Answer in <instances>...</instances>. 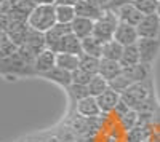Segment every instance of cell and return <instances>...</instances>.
Wrapping results in <instances>:
<instances>
[{
	"instance_id": "obj_1",
	"label": "cell",
	"mask_w": 160,
	"mask_h": 142,
	"mask_svg": "<svg viewBox=\"0 0 160 142\" xmlns=\"http://www.w3.org/2000/svg\"><path fill=\"white\" fill-rule=\"evenodd\" d=\"M28 22L34 31L43 32V34L48 32L51 27H55L58 24L56 5H37L35 10L31 13Z\"/></svg>"
},
{
	"instance_id": "obj_4",
	"label": "cell",
	"mask_w": 160,
	"mask_h": 142,
	"mask_svg": "<svg viewBox=\"0 0 160 142\" xmlns=\"http://www.w3.org/2000/svg\"><path fill=\"white\" fill-rule=\"evenodd\" d=\"M138 48L141 54V62L152 66L160 53V38H139Z\"/></svg>"
},
{
	"instance_id": "obj_19",
	"label": "cell",
	"mask_w": 160,
	"mask_h": 142,
	"mask_svg": "<svg viewBox=\"0 0 160 142\" xmlns=\"http://www.w3.org/2000/svg\"><path fill=\"white\" fill-rule=\"evenodd\" d=\"M139 62H141V54H139L138 43L125 46L123 48V54H122V58H120V64H122V67L128 69V67L136 66V64H139Z\"/></svg>"
},
{
	"instance_id": "obj_37",
	"label": "cell",
	"mask_w": 160,
	"mask_h": 142,
	"mask_svg": "<svg viewBox=\"0 0 160 142\" xmlns=\"http://www.w3.org/2000/svg\"><path fill=\"white\" fill-rule=\"evenodd\" d=\"M157 15L160 16V0H158V7H157Z\"/></svg>"
},
{
	"instance_id": "obj_38",
	"label": "cell",
	"mask_w": 160,
	"mask_h": 142,
	"mask_svg": "<svg viewBox=\"0 0 160 142\" xmlns=\"http://www.w3.org/2000/svg\"><path fill=\"white\" fill-rule=\"evenodd\" d=\"M144 142H151V140H149V139H146V140H144Z\"/></svg>"
},
{
	"instance_id": "obj_12",
	"label": "cell",
	"mask_w": 160,
	"mask_h": 142,
	"mask_svg": "<svg viewBox=\"0 0 160 142\" xmlns=\"http://www.w3.org/2000/svg\"><path fill=\"white\" fill-rule=\"evenodd\" d=\"M115 15L118 16V19L122 22H127V24H131V26H138L144 18V15L135 7V3H128L122 8L115 10Z\"/></svg>"
},
{
	"instance_id": "obj_2",
	"label": "cell",
	"mask_w": 160,
	"mask_h": 142,
	"mask_svg": "<svg viewBox=\"0 0 160 142\" xmlns=\"http://www.w3.org/2000/svg\"><path fill=\"white\" fill-rule=\"evenodd\" d=\"M152 96H155L154 88H152V80H148V82H142V83H133L122 94V99L131 109L138 110L144 102Z\"/></svg>"
},
{
	"instance_id": "obj_32",
	"label": "cell",
	"mask_w": 160,
	"mask_h": 142,
	"mask_svg": "<svg viewBox=\"0 0 160 142\" xmlns=\"http://www.w3.org/2000/svg\"><path fill=\"white\" fill-rule=\"evenodd\" d=\"M131 110V107L127 104V102L123 101V99H120V102L117 104V107H115V110H114V115H115V118L118 120L120 117H123L125 113H128Z\"/></svg>"
},
{
	"instance_id": "obj_25",
	"label": "cell",
	"mask_w": 160,
	"mask_h": 142,
	"mask_svg": "<svg viewBox=\"0 0 160 142\" xmlns=\"http://www.w3.org/2000/svg\"><path fill=\"white\" fill-rule=\"evenodd\" d=\"M18 50L19 46L11 40V37L7 32H2V38H0V56H2V59L16 54Z\"/></svg>"
},
{
	"instance_id": "obj_24",
	"label": "cell",
	"mask_w": 160,
	"mask_h": 142,
	"mask_svg": "<svg viewBox=\"0 0 160 142\" xmlns=\"http://www.w3.org/2000/svg\"><path fill=\"white\" fill-rule=\"evenodd\" d=\"M117 123L125 133H128V131L133 130V128L138 126V123H139V112L135 110V109H131L128 113L123 115V117H120L117 120Z\"/></svg>"
},
{
	"instance_id": "obj_31",
	"label": "cell",
	"mask_w": 160,
	"mask_h": 142,
	"mask_svg": "<svg viewBox=\"0 0 160 142\" xmlns=\"http://www.w3.org/2000/svg\"><path fill=\"white\" fill-rule=\"evenodd\" d=\"M91 78H93V75L90 72L83 70L82 67H78L72 72V83H75V85H85L87 86Z\"/></svg>"
},
{
	"instance_id": "obj_17",
	"label": "cell",
	"mask_w": 160,
	"mask_h": 142,
	"mask_svg": "<svg viewBox=\"0 0 160 142\" xmlns=\"http://www.w3.org/2000/svg\"><path fill=\"white\" fill-rule=\"evenodd\" d=\"M35 2L34 0H10V13L18 18L29 19L31 13L35 10Z\"/></svg>"
},
{
	"instance_id": "obj_29",
	"label": "cell",
	"mask_w": 160,
	"mask_h": 142,
	"mask_svg": "<svg viewBox=\"0 0 160 142\" xmlns=\"http://www.w3.org/2000/svg\"><path fill=\"white\" fill-rule=\"evenodd\" d=\"M131 85H133V82L128 78L125 73H120L118 77H115V78H112V80L109 82V88L112 89V91L118 93L120 96H122Z\"/></svg>"
},
{
	"instance_id": "obj_30",
	"label": "cell",
	"mask_w": 160,
	"mask_h": 142,
	"mask_svg": "<svg viewBox=\"0 0 160 142\" xmlns=\"http://www.w3.org/2000/svg\"><path fill=\"white\" fill-rule=\"evenodd\" d=\"M135 7L142 13L144 16L149 15H157V7H158V0H135Z\"/></svg>"
},
{
	"instance_id": "obj_6",
	"label": "cell",
	"mask_w": 160,
	"mask_h": 142,
	"mask_svg": "<svg viewBox=\"0 0 160 142\" xmlns=\"http://www.w3.org/2000/svg\"><path fill=\"white\" fill-rule=\"evenodd\" d=\"M139 38H160V16L149 15L136 26Z\"/></svg>"
},
{
	"instance_id": "obj_36",
	"label": "cell",
	"mask_w": 160,
	"mask_h": 142,
	"mask_svg": "<svg viewBox=\"0 0 160 142\" xmlns=\"http://www.w3.org/2000/svg\"><path fill=\"white\" fill-rule=\"evenodd\" d=\"M35 5H56V0H34Z\"/></svg>"
},
{
	"instance_id": "obj_35",
	"label": "cell",
	"mask_w": 160,
	"mask_h": 142,
	"mask_svg": "<svg viewBox=\"0 0 160 142\" xmlns=\"http://www.w3.org/2000/svg\"><path fill=\"white\" fill-rule=\"evenodd\" d=\"M90 2H93L95 5H98V7H101V8H104V10H108L111 0H90Z\"/></svg>"
},
{
	"instance_id": "obj_11",
	"label": "cell",
	"mask_w": 160,
	"mask_h": 142,
	"mask_svg": "<svg viewBox=\"0 0 160 142\" xmlns=\"http://www.w3.org/2000/svg\"><path fill=\"white\" fill-rule=\"evenodd\" d=\"M42 78H45V80H48V82H53V83H56L58 86L68 89V88L72 85V72L64 70V69H61V67L56 66L55 69H51L50 72L43 73Z\"/></svg>"
},
{
	"instance_id": "obj_34",
	"label": "cell",
	"mask_w": 160,
	"mask_h": 142,
	"mask_svg": "<svg viewBox=\"0 0 160 142\" xmlns=\"http://www.w3.org/2000/svg\"><path fill=\"white\" fill-rule=\"evenodd\" d=\"M47 137L48 136H32V137H28L24 142H47Z\"/></svg>"
},
{
	"instance_id": "obj_18",
	"label": "cell",
	"mask_w": 160,
	"mask_h": 142,
	"mask_svg": "<svg viewBox=\"0 0 160 142\" xmlns=\"http://www.w3.org/2000/svg\"><path fill=\"white\" fill-rule=\"evenodd\" d=\"M120 73H123V67L118 61H109V59H101V66H99V75L104 77L108 82L112 78L118 77Z\"/></svg>"
},
{
	"instance_id": "obj_10",
	"label": "cell",
	"mask_w": 160,
	"mask_h": 142,
	"mask_svg": "<svg viewBox=\"0 0 160 142\" xmlns=\"http://www.w3.org/2000/svg\"><path fill=\"white\" fill-rule=\"evenodd\" d=\"M123 73L133 83H142V82L152 80V66L151 64H146V62H139L133 67L123 69Z\"/></svg>"
},
{
	"instance_id": "obj_22",
	"label": "cell",
	"mask_w": 160,
	"mask_h": 142,
	"mask_svg": "<svg viewBox=\"0 0 160 142\" xmlns=\"http://www.w3.org/2000/svg\"><path fill=\"white\" fill-rule=\"evenodd\" d=\"M56 66L64 69V70L74 72L80 66V56L69 54V53H58V56H56Z\"/></svg>"
},
{
	"instance_id": "obj_28",
	"label": "cell",
	"mask_w": 160,
	"mask_h": 142,
	"mask_svg": "<svg viewBox=\"0 0 160 142\" xmlns=\"http://www.w3.org/2000/svg\"><path fill=\"white\" fill-rule=\"evenodd\" d=\"M66 91H68L69 101H71V104H74V107H75V104H77L78 101H82V99H85V97L90 96L88 88L85 85H75V83H72L68 89H66Z\"/></svg>"
},
{
	"instance_id": "obj_15",
	"label": "cell",
	"mask_w": 160,
	"mask_h": 142,
	"mask_svg": "<svg viewBox=\"0 0 160 142\" xmlns=\"http://www.w3.org/2000/svg\"><path fill=\"white\" fill-rule=\"evenodd\" d=\"M58 53H69V54H75L80 56L83 54V48H82V38H78L75 34H68L59 45V51Z\"/></svg>"
},
{
	"instance_id": "obj_8",
	"label": "cell",
	"mask_w": 160,
	"mask_h": 142,
	"mask_svg": "<svg viewBox=\"0 0 160 142\" xmlns=\"http://www.w3.org/2000/svg\"><path fill=\"white\" fill-rule=\"evenodd\" d=\"M56 56L58 53H55V51L51 50H43L42 53H40L35 61H34V70H35V75L37 77H42L43 73L50 72L51 69L56 67Z\"/></svg>"
},
{
	"instance_id": "obj_9",
	"label": "cell",
	"mask_w": 160,
	"mask_h": 142,
	"mask_svg": "<svg viewBox=\"0 0 160 142\" xmlns=\"http://www.w3.org/2000/svg\"><path fill=\"white\" fill-rule=\"evenodd\" d=\"M75 112L78 115H82V117H85V118H98L102 115L99 104H98V99L93 97V96H88L82 101H78L75 104Z\"/></svg>"
},
{
	"instance_id": "obj_16",
	"label": "cell",
	"mask_w": 160,
	"mask_h": 142,
	"mask_svg": "<svg viewBox=\"0 0 160 142\" xmlns=\"http://www.w3.org/2000/svg\"><path fill=\"white\" fill-rule=\"evenodd\" d=\"M96 99H98V104H99L101 112L109 115V113H114V110H115L117 104L120 102V99H122V96H120L118 93H115V91H112V89L109 88L108 91H104Z\"/></svg>"
},
{
	"instance_id": "obj_7",
	"label": "cell",
	"mask_w": 160,
	"mask_h": 142,
	"mask_svg": "<svg viewBox=\"0 0 160 142\" xmlns=\"http://www.w3.org/2000/svg\"><path fill=\"white\" fill-rule=\"evenodd\" d=\"M114 40H117L120 45H123V46L136 45L139 42V34H138L136 26H131V24H127V22L120 21L118 26H117Z\"/></svg>"
},
{
	"instance_id": "obj_20",
	"label": "cell",
	"mask_w": 160,
	"mask_h": 142,
	"mask_svg": "<svg viewBox=\"0 0 160 142\" xmlns=\"http://www.w3.org/2000/svg\"><path fill=\"white\" fill-rule=\"evenodd\" d=\"M123 45H120L117 40H109L102 45V56L101 59H109V61H118L123 54Z\"/></svg>"
},
{
	"instance_id": "obj_14",
	"label": "cell",
	"mask_w": 160,
	"mask_h": 142,
	"mask_svg": "<svg viewBox=\"0 0 160 142\" xmlns=\"http://www.w3.org/2000/svg\"><path fill=\"white\" fill-rule=\"evenodd\" d=\"M71 29H72V34H75L78 38L83 40V38L93 35V31H95V21L88 19V18L77 16L71 24Z\"/></svg>"
},
{
	"instance_id": "obj_21",
	"label": "cell",
	"mask_w": 160,
	"mask_h": 142,
	"mask_svg": "<svg viewBox=\"0 0 160 142\" xmlns=\"http://www.w3.org/2000/svg\"><path fill=\"white\" fill-rule=\"evenodd\" d=\"M102 42L98 40L95 35L87 37L82 40V48H83V53L90 54V56H95V58H101L102 56Z\"/></svg>"
},
{
	"instance_id": "obj_13",
	"label": "cell",
	"mask_w": 160,
	"mask_h": 142,
	"mask_svg": "<svg viewBox=\"0 0 160 142\" xmlns=\"http://www.w3.org/2000/svg\"><path fill=\"white\" fill-rule=\"evenodd\" d=\"M75 13H77V16L96 21V19H99L102 16L104 8L95 5L93 2H90V0H80V2L75 5Z\"/></svg>"
},
{
	"instance_id": "obj_27",
	"label": "cell",
	"mask_w": 160,
	"mask_h": 142,
	"mask_svg": "<svg viewBox=\"0 0 160 142\" xmlns=\"http://www.w3.org/2000/svg\"><path fill=\"white\" fill-rule=\"evenodd\" d=\"M99 66H101V58H95L90 54H80V66L83 70L90 72L91 75H98L99 73Z\"/></svg>"
},
{
	"instance_id": "obj_23",
	"label": "cell",
	"mask_w": 160,
	"mask_h": 142,
	"mask_svg": "<svg viewBox=\"0 0 160 142\" xmlns=\"http://www.w3.org/2000/svg\"><path fill=\"white\" fill-rule=\"evenodd\" d=\"M87 88H88L90 96L98 97V96H101L104 91H108V89H109V82L106 80L104 77H101V75L98 73V75H93V78L90 80V83L87 85Z\"/></svg>"
},
{
	"instance_id": "obj_5",
	"label": "cell",
	"mask_w": 160,
	"mask_h": 142,
	"mask_svg": "<svg viewBox=\"0 0 160 142\" xmlns=\"http://www.w3.org/2000/svg\"><path fill=\"white\" fill-rule=\"evenodd\" d=\"M72 29H71V24H56L55 27H51L48 32H45V42H47V48L58 53L59 51V45H61V40L71 34Z\"/></svg>"
},
{
	"instance_id": "obj_26",
	"label": "cell",
	"mask_w": 160,
	"mask_h": 142,
	"mask_svg": "<svg viewBox=\"0 0 160 142\" xmlns=\"http://www.w3.org/2000/svg\"><path fill=\"white\" fill-rule=\"evenodd\" d=\"M77 18L75 7L71 5H56V19L59 24H72Z\"/></svg>"
},
{
	"instance_id": "obj_33",
	"label": "cell",
	"mask_w": 160,
	"mask_h": 142,
	"mask_svg": "<svg viewBox=\"0 0 160 142\" xmlns=\"http://www.w3.org/2000/svg\"><path fill=\"white\" fill-rule=\"evenodd\" d=\"M133 2H135V0H111V2H109V7H108V10L115 11V10L122 8V7H125V5H128V3H133Z\"/></svg>"
},
{
	"instance_id": "obj_3",
	"label": "cell",
	"mask_w": 160,
	"mask_h": 142,
	"mask_svg": "<svg viewBox=\"0 0 160 142\" xmlns=\"http://www.w3.org/2000/svg\"><path fill=\"white\" fill-rule=\"evenodd\" d=\"M118 22H120V19L115 15V11L104 10L102 16L95 21V31H93V35H95L98 40H101L102 43L109 42V40H114V35H115Z\"/></svg>"
}]
</instances>
